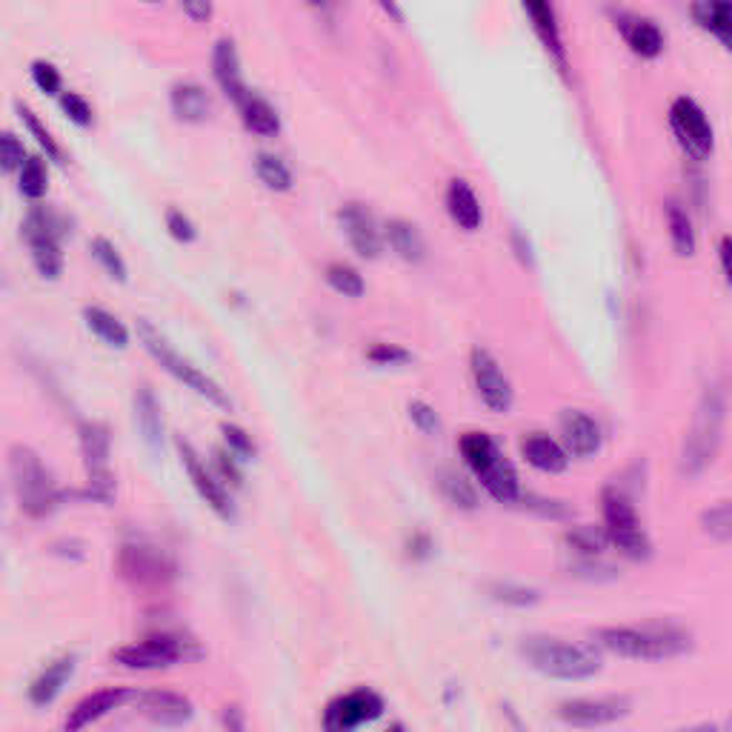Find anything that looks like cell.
Masks as SVG:
<instances>
[{
  "instance_id": "obj_1",
  "label": "cell",
  "mask_w": 732,
  "mask_h": 732,
  "mask_svg": "<svg viewBox=\"0 0 732 732\" xmlns=\"http://www.w3.org/2000/svg\"><path fill=\"white\" fill-rule=\"evenodd\" d=\"M595 644L606 653L630 661H666L684 655L693 639L679 626H601L595 630Z\"/></svg>"
},
{
  "instance_id": "obj_2",
  "label": "cell",
  "mask_w": 732,
  "mask_h": 732,
  "mask_svg": "<svg viewBox=\"0 0 732 732\" xmlns=\"http://www.w3.org/2000/svg\"><path fill=\"white\" fill-rule=\"evenodd\" d=\"M521 655L535 673L555 681H586L601 673V659L593 646L575 644V641L533 635L524 639Z\"/></svg>"
},
{
  "instance_id": "obj_3",
  "label": "cell",
  "mask_w": 732,
  "mask_h": 732,
  "mask_svg": "<svg viewBox=\"0 0 732 732\" xmlns=\"http://www.w3.org/2000/svg\"><path fill=\"white\" fill-rule=\"evenodd\" d=\"M461 458L475 473L486 495L498 504H515L521 498V484L515 466L504 458L493 438L486 433H464L458 441Z\"/></svg>"
},
{
  "instance_id": "obj_4",
  "label": "cell",
  "mask_w": 732,
  "mask_h": 732,
  "mask_svg": "<svg viewBox=\"0 0 732 732\" xmlns=\"http://www.w3.org/2000/svg\"><path fill=\"white\" fill-rule=\"evenodd\" d=\"M726 404L721 389H706L699 404L693 426L686 433L684 453H681V473L695 478L715 461V453L721 446V433H724Z\"/></svg>"
},
{
  "instance_id": "obj_5",
  "label": "cell",
  "mask_w": 732,
  "mask_h": 732,
  "mask_svg": "<svg viewBox=\"0 0 732 732\" xmlns=\"http://www.w3.org/2000/svg\"><path fill=\"white\" fill-rule=\"evenodd\" d=\"M138 338L140 344H144V349H147V353L152 355V358L158 360L175 380H180V384L187 386V389H192L195 395L207 398L209 404L220 406V409H229V406H233V400H229V395L220 389L218 380L209 378L207 373H200L192 360L184 358V355L169 344L167 335L160 333V329H155L147 318H138Z\"/></svg>"
},
{
  "instance_id": "obj_6",
  "label": "cell",
  "mask_w": 732,
  "mask_h": 732,
  "mask_svg": "<svg viewBox=\"0 0 732 732\" xmlns=\"http://www.w3.org/2000/svg\"><path fill=\"white\" fill-rule=\"evenodd\" d=\"M9 473H12V489L20 510L32 518H43L60 504V493L55 486L52 473L29 446H14L9 453Z\"/></svg>"
},
{
  "instance_id": "obj_7",
  "label": "cell",
  "mask_w": 732,
  "mask_h": 732,
  "mask_svg": "<svg viewBox=\"0 0 732 732\" xmlns=\"http://www.w3.org/2000/svg\"><path fill=\"white\" fill-rule=\"evenodd\" d=\"M601 513H604V530L606 535H610V544H613L621 555L633 561L650 558L653 544L646 538L633 501L626 498L621 489L610 486V489H604V495H601Z\"/></svg>"
},
{
  "instance_id": "obj_8",
  "label": "cell",
  "mask_w": 732,
  "mask_h": 732,
  "mask_svg": "<svg viewBox=\"0 0 732 732\" xmlns=\"http://www.w3.org/2000/svg\"><path fill=\"white\" fill-rule=\"evenodd\" d=\"M23 238L32 249L34 269L40 278H60L63 273V253H60V218L47 207L29 209L23 220Z\"/></svg>"
},
{
  "instance_id": "obj_9",
  "label": "cell",
  "mask_w": 732,
  "mask_h": 732,
  "mask_svg": "<svg viewBox=\"0 0 732 732\" xmlns=\"http://www.w3.org/2000/svg\"><path fill=\"white\" fill-rule=\"evenodd\" d=\"M670 129H673L675 140H679V147L684 149L686 158H693L701 164V160L713 155V123H710V118H706L704 107H701L699 100L686 98V95L675 98L673 107H670Z\"/></svg>"
},
{
  "instance_id": "obj_10",
  "label": "cell",
  "mask_w": 732,
  "mask_h": 732,
  "mask_svg": "<svg viewBox=\"0 0 732 732\" xmlns=\"http://www.w3.org/2000/svg\"><path fill=\"white\" fill-rule=\"evenodd\" d=\"M80 453H83V464H87L89 475V498L95 501H112L115 484H112V469H109V429L98 421H87L80 424Z\"/></svg>"
},
{
  "instance_id": "obj_11",
  "label": "cell",
  "mask_w": 732,
  "mask_h": 732,
  "mask_svg": "<svg viewBox=\"0 0 732 732\" xmlns=\"http://www.w3.org/2000/svg\"><path fill=\"white\" fill-rule=\"evenodd\" d=\"M469 369H473V384L481 404L489 413H510L515 400V389L504 369H501L498 360H495V355L484 347H475L473 355H469Z\"/></svg>"
},
{
  "instance_id": "obj_12",
  "label": "cell",
  "mask_w": 732,
  "mask_h": 732,
  "mask_svg": "<svg viewBox=\"0 0 732 732\" xmlns=\"http://www.w3.org/2000/svg\"><path fill=\"white\" fill-rule=\"evenodd\" d=\"M633 710L624 695H606V699H573L558 706V719L575 730H601L615 721L626 719Z\"/></svg>"
},
{
  "instance_id": "obj_13",
  "label": "cell",
  "mask_w": 732,
  "mask_h": 732,
  "mask_svg": "<svg viewBox=\"0 0 732 732\" xmlns=\"http://www.w3.org/2000/svg\"><path fill=\"white\" fill-rule=\"evenodd\" d=\"M184 655H187L184 644L172 635H149V639L115 650L112 659L127 670H160V666L178 664Z\"/></svg>"
},
{
  "instance_id": "obj_14",
  "label": "cell",
  "mask_w": 732,
  "mask_h": 732,
  "mask_svg": "<svg viewBox=\"0 0 732 732\" xmlns=\"http://www.w3.org/2000/svg\"><path fill=\"white\" fill-rule=\"evenodd\" d=\"M178 453H180V461H184V469H187V475L192 478V486L198 489V495L204 498V504H207L215 515H220L224 521L235 518L233 498H229V493L224 489V484H220V481L209 473L207 464L200 461V455L195 453V446L189 444V441L178 438Z\"/></svg>"
},
{
  "instance_id": "obj_15",
  "label": "cell",
  "mask_w": 732,
  "mask_h": 732,
  "mask_svg": "<svg viewBox=\"0 0 732 732\" xmlns=\"http://www.w3.org/2000/svg\"><path fill=\"white\" fill-rule=\"evenodd\" d=\"M120 573L140 586H158L172 578V564L155 546L127 544L120 550Z\"/></svg>"
},
{
  "instance_id": "obj_16",
  "label": "cell",
  "mask_w": 732,
  "mask_h": 732,
  "mask_svg": "<svg viewBox=\"0 0 732 732\" xmlns=\"http://www.w3.org/2000/svg\"><path fill=\"white\" fill-rule=\"evenodd\" d=\"M340 227H344V235H347L349 247L366 260H375L384 249V235H380L378 224H375L373 212L364 207V204H344L338 212Z\"/></svg>"
},
{
  "instance_id": "obj_17",
  "label": "cell",
  "mask_w": 732,
  "mask_h": 732,
  "mask_svg": "<svg viewBox=\"0 0 732 732\" xmlns=\"http://www.w3.org/2000/svg\"><path fill=\"white\" fill-rule=\"evenodd\" d=\"M380 710H384V704H380L378 695L369 693V690H358V693L344 695V699L333 701L327 706L324 726H327V732H353L364 721L378 719Z\"/></svg>"
},
{
  "instance_id": "obj_18",
  "label": "cell",
  "mask_w": 732,
  "mask_h": 732,
  "mask_svg": "<svg viewBox=\"0 0 732 732\" xmlns=\"http://www.w3.org/2000/svg\"><path fill=\"white\" fill-rule=\"evenodd\" d=\"M613 18H615V27H619L621 38L626 40V47L633 49L639 58L653 60L664 52V32H661V27L655 23L653 18L626 12V9L613 12Z\"/></svg>"
},
{
  "instance_id": "obj_19",
  "label": "cell",
  "mask_w": 732,
  "mask_h": 732,
  "mask_svg": "<svg viewBox=\"0 0 732 732\" xmlns=\"http://www.w3.org/2000/svg\"><path fill=\"white\" fill-rule=\"evenodd\" d=\"M561 438H564V449L575 458H593L604 444V433L601 424L586 415L584 409H564L561 413Z\"/></svg>"
},
{
  "instance_id": "obj_20",
  "label": "cell",
  "mask_w": 732,
  "mask_h": 732,
  "mask_svg": "<svg viewBox=\"0 0 732 732\" xmlns=\"http://www.w3.org/2000/svg\"><path fill=\"white\" fill-rule=\"evenodd\" d=\"M129 699H132V693H129V690H123V686H112V690H98V693L87 695V699L75 704V710L69 713L67 726H63V730H67V732H83L87 726H92L95 721L107 719V715L112 713V710H118L120 704H127Z\"/></svg>"
},
{
  "instance_id": "obj_21",
  "label": "cell",
  "mask_w": 732,
  "mask_h": 732,
  "mask_svg": "<svg viewBox=\"0 0 732 732\" xmlns=\"http://www.w3.org/2000/svg\"><path fill=\"white\" fill-rule=\"evenodd\" d=\"M521 455H524L526 464L544 475H558L570 466V453L564 449V444H558L546 433L524 435L521 438Z\"/></svg>"
},
{
  "instance_id": "obj_22",
  "label": "cell",
  "mask_w": 732,
  "mask_h": 732,
  "mask_svg": "<svg viewBox=\"0 0 732 732\" xmlns=\"http://www.w3.org/2000/svg\"><path fill=\"white\" fill-rule=\"evenodd\" d=\"M212 72L218 87L227 92V98H233L235 103L247 98L249 89L244 83V75H240V58L238 49H235L233 38H220L212 49Z\"/></svg>"
},
{
  "instance_id": "obj_23",
  "label": "cell",
  "mask_w": 732,
  "mask_h": 732,
  "mask_svg": "<svg viewBox=\"0 0 732 732\" xmlns=\"http://www.w3.org/2000/svg\"><path fill=\"white\" fill-rule=\"evenodd\" d=\"M446 212H449L455 227H461L464 233H475L484 224V209H481L478 195H475V189L464 178L449 180V187H446Z\"/></svg>"
},
{
  "instance_id": "obj_24",
  "label": "cell",
  "mask_w": 732,
  "mask_h": 732,
  "mask_svg": "<svg viewBox=\"0 0 732 732\" xmlns=\"http://www.w3.org/2000/svg\"><path fill=\"white\" fill-rule=\"evenodd\" d=\"M526 18L533 20V29L538 34V40L544 43V49L550 52V58L558 63L561 69L566 67V47L564 38H561V23H558V12H555L553 3H524Z\"/></svg>"
},
{
  "instance_id": "obj_25",
  "label": "cell",
  "mask_w": 732,
  "mask_h": 732,
  "mask_svg": "<svg viewBox=\"0 0 732 732\" xmlns=\"http://www.w3.org/2000/svg\"><path fill=\"white\" fill-rule=\"evenodd\" d=\"M169 107H172L175 118L184 123H204L212 112V98L195 80H180L169 92Z\"/></svg>"
},
{
  "instance_id": "obj_26",
  "label": "cell",
  "mask_w": 732,
  "mask_h": 732,
  "mask_svg": "<svg viewBox=\"0 0 732 732\" xmlns=\"http://www.w3.org/2000/svg\"><path fill=\"white\" fill-rule=\"evenodd\" d=\"M135 424H138L140 435H144V444L160 453L164 446V418H160V404L155 398V393L149 386H140L135 393Z\"/></svg>"
},
{
  "instance_id": "obj_27",
  "label": "cell",
  "mask_w": 732,
  "mask_h": 732,
  "mask_svg": "<svg viewBox=\"0 0 732 732\" xmlns=\"http://www.w3.org/2000/svg\"><path fill=\"white\" fill-rule=\"evenodd\" d=\"M140 710L164 726H180L192 719V706L187 699H180L175 693H147L140 695Z\"/></svg>"
},
{
  "instance_id": "obj_28",
  "label": "cell",
  "mask_w": 732,
  "mask_h": 732,
  "mask_svg": "<svg viewBox=\"0 0 732 732\" xmlns=\"http://www.w3.org/2000/svg\"><path fill=\"white\" fill-rule=\"evenodd\" d=\"M384 235L398 258L409 260V264H421V260L426 258V240L413 220H406V218L386 220Z\"/></svg>"
},
{
  "instance_id": "obj_29",
  "label": "cell",
  "mask_w": 732,
  "mask_h": 732,
  "mask_svg": "<svg viewBox=\"0 0 732 732\" xmlns=\"http://www.w3.org/2000/svg\"><path fill=\"white\" fill-rule=\"evenodd\" d=\"M72 673H75L72 655L52 661V664L32 681V686H29V699H32V704L34 706L52 704V701L60 695V690L67 686V681L72 679Z\"/></svg>"
},
{
  "instance_id": "obj_30",
  "label": "cell",
  "mask_w": 732,
  "mask_h": 732,
  "mask_svg": "<svg viewBox=\"0 0 732 732\" xmlns=\"http://www.w3.org/2000/svg\"><path fill=\"white\" fill-rule=\"evenodd\" d=\"M666 215V229H670V244H673L675 255L681 258H693L695 249H699V235H695V224L686 212L684 204L679 200H666L664 207Z\"/></svg>"
},
{
  "instance_id": "obj_31",
  "label": "cell",
  "mask_w": 732,
  "mask_h": 732,
  "mask_svg": "<svg viewBox=\"0 0 732 732\" xmlns=\"http://www.w3.org/2000/svg\"><path fill=\"white\" fill-rule=\"evenodd\" d=\"M690 14L701 29L713 32L715 38L732 52V3L730 0H704V3H693Z\"/></svg>"
},
{
  "instance_id": "obj_32",
  "label": "cell",
  "mask_w": 732,
  "mask_h": 732,
  "mask_svg": "<svg viewBox=\"0 0 732 732\" xmlns=\"http://www.w3.org/2000/svg\"><path fill=\"white\" fill-rule=\"evenodd\" d=\"M238 109H240V120H244V127H247L249 132L260 135V138L278 135L280 118H278V112H275V107L269 103V100H264L260 95L249 92L247 98L240 100Z\"/></svg>"
},
{
  "instance_id": "obj_33",
  "label": "cell",
  "mask_w": 732,
  "mask_h": 732,
  "mask_svg": "<svg viewBox=\"0 0 732 732\" xmlns=\"http://www.w3.org/2000/svg\"><path fill=\"white\" fill-rule=\"evenodd\" d=\"M83 320H87V327L98 335L107 347L115 349H127L129 347V329L115 318L112 313L100 307H87L83 309Z\"/></svg>"
},
{
  "instance_id": "obj_34",
  "label": "cell",
  "mask_w": 732,
  "mask_h": 732,
  "mask_svg": "<svg viewBox=\"0 0 732 732\" xmlns=\"http://www.w3.org/2000/svg\"><path fill=\"white\" fill-rule=\"evenodd\" d=\"M255 175L260 184L273 192H289L293 189V169L287 167V160L273 152H258L255 155Z\"/></svg>"
},
{
  "instance_id": "obj_35",
  "label": "cell",
  "mask_w": 732,
  "mask_h": 732,
  "mask_svg": "<svg viewBox=\"0 0 732 732\" xmlns=\"http://www.w3.org/2000/svg\"><path fill=\"white\" fill-rule=\"evenodd\" d=\"M566 544L573 546L581 558L595 561L610 544V535H606V530H595V526H573L566 533Z\"/></svg>"
},
{
  "instance_id": "obj_36",
  "label": "cell",
  "mask_w": 732,
  "mask_h": 732,
  "mask_svg": "<svg viewBox=\"0 0 732 732\" xmlns=\"http://www.w3.org/2000/svg\"><path fill=\"white\" fill-rule=\"evenodd\" d=\"M324 278H327L329 287H333L338 295H344V298H360L366 289L358 269L344 264V260H333L327 267V273H324Z\"/></svg>"
},
{
  "instance_id": "obj_37",
  "label": "cell",
  "mask_w": 732,
  "mask_h": 732,
  "mask_svg": "<svg viewBox=\"0 0 732 732\" xmlns=\"http://www.w3.org/2000/svg\"><path fill=\"white\" fill-rule=\"evenodd\" d=\"M18 189H20V195L29 200H40L43 195H47L49 175H47V167H43V160L27 158V164H23L18 172Z\"/></svg>"
},
{
  "instance_id": "obj_38",
  "label": "cell",
  "mask_w": 732,
  "mask_h": 732,
  "mask_svg": "<svg viewBox=\"0 0 732 732\" xmlns=\"http://www.w3.org/2000/svg\"><path fill=\"white\" fill-rule=\"evenodd\" d=\"M89 249H92L95 260H98L100 267L107 269V275L112 280H118V284H123L127 280V260L120 258L118 247H115L112 240L109 238H92V244H89Z\"/></svg>"
},
{
  "instance_id": "obj_39",
  "label": "cell",
  "mask_w": 732,
  "mask_h": 732,
  "mask_svg": "<svg viewBox=\"0 0 732 732\" xmlns=\"http://www.w3.org/2000/svg\"><path fill=\"white\" fill-rule=\"evenodd\" d=\"M704 533L715 541H732V501H721L701 515Z\"/></svg>"
},
{
  "instance_id": "obj_40",
  "label": "cell",
  "mask_w": 732,
  "mask_h": 732,
  "mask_svg": "<svg viewBox=\"0 0 732 732\" xmlns=\"http://www.w3.org/2000/svg\"><path fill=\"white\" fill-rule=\"evenodd\" d=\"M441 489H444L446 501L461 506V510H475V506H478V493H475V486L466 478H461V475L446 473L444 481H441Z\"/></svg>"
},
{
  "instance_id": "obj_41",
  "label": "cell",
  "mask_w": 732,
  "mask_h": 732,
  "mask_svg": "<svg viewBox=\"0 0 732 732\" xmlns=\"http://www.w3.org/2000/svg\"><path fill=\"white\" fill-rule=\"evenodd\" d=\"M18 112H20V120L27 123V129L34 135V140H38V144H40V149H47V155L52 160H63V152H60V147H58V144H55L52 132H49V129L43 127V123H40L38 115H34L29 107H23V103H18Z\"/></svg>"
},
{
  "instance_id": "obj_42",
  "label": "cell",
  "mask_w": 732,
  "mask_h": 732,
  "mask_svg": "<svg viewBox=\"0 0 732 732\" xmlns=\"http://www.w3.org/2000/svg\"><path fill=\"white\" fill-rule=\"evenodd\" d=\"M489 593H493L495 601L510 606H533L535 601H538V593H535L533 586L521 584H495Z\"/></svg>"
},
{
  "instance_id": "obj_43",
  "label": "cell",
  "mask_w": 732,
  "mask_h": 732,
  "mask_svg": "<svg viewBox=\"0 0 732 732\" xmlns=\"http://www.w3.org/2000/svg\"><path fill=\"white\" fill-rule=\"evenodd\" d=\"M366 358L378 366H398L406 364V360H413V355L406 353L404 347H398V344H384V340H378V344L366 349Z\"/></svg>"
},
{
  "instance_id": "obj_44",
  "label": "cell",
  "mask_w": 732,
  "mask_h": 732,
  "mask_svg": "<svg viewBox=\"0 0 732 732\" xmlns=\"http://www.w3.org/2000/svg\"><path fill=\"white\" fill-rule=\"evenodd\" d=\"M60 109L67 112V118L78 127H89L92 123V107L87 103V98H80L78 92H63L60 95Z\"/></svg>"
},
{
  "instance_id": "obj_45",
  "label": "cell",
  "mask_w": 732,
  "mask_h": 732,
  "mask_svg": "<svg viewBox=\"0 0 732 732\" xmlns=\"http://www.w3.org/2000/svg\"><path fill=\"white\" fill-rule=\"evenodd\" d=\"M164 220H167L169 235H172L175 240H180V244H192V240L198 238V229H195L192 218H189V215L180 212V209L169 207L167 209V218H164Z\"/></svg>"
},
{
  "instance_id": "obj_46",
  "label": "cell",
  "mask_w": 732,
  "mask_h": 732,
  "mask_svg": "<svg viewBox=\"0 0 732 732\" xmlns=\"http://www.w3.org/2000/svg\"><path fill=\"white\" fill-rule=\"evenodd\" d=\"M29 72H32L34 87H38L43 95L60 92V72L52 67V63H49V60H34Z\"/></svg>"
},
{
  "instance_id": "obj_47",
  "label": "cell",
  "mask_w": 732,
  "mask_h": 732,
  "mask_svg": "<svg viewBox=\"0 0 732 732\" xmlns=\"http://www.w3.org/2000/svg\"><path fill=\"white\" fill-rule=\"evenodd\" d=\"M0 160H3V169H7V172H14V169L20 172V167L27 164L23 144H20L12 132H3V138H0Z\"/></svg>"
},
{
  "instance_id": "obj_48",
  "label": "cell",
  "mask_w": 732,
  "mask_h": 732,
  "mask_svg": "<svg viewBox=\"0 0 732 732\" xmlns=\"http://www.w3.org/2000/svg\"><path fill=\"white\" fill-rule=\"evenodd\" d=\"M224 438H227V446H229V455H235V458L247 461L255 455V444L253 438H249L240 426L235 424H224Z\"/></svg>"
},
{
  "instance_id": "obj_49",
  "label": "cell",
  "mask_w": 732,
  "mask_h": 732,
  "mask_svg": "<svg viewBox=\"0 0 732 732\" xmlns=\"http://www.w3.org/2000/svg\"><path fill=\"white\" fill-rule=\"evenodd\" d=\"M409 418H413V424L418 426L421 433H426V435L441 433L438 413H435L433 406L426 404V400H413V404H409Z\"/></svg>"
},
{
  "instance_id": "obj_50",
  "label": "cell",
  "mask_w": 732,
  "mask_h": 732,
  "mask_svg": "<svg viewBox=\"0 0 732 732\" xmlns=\"http://www.w3.org/2000/svg\"><path fill=\"white\" fill-rule=\"evenodd\" d=\"M719 260H721V273H724L726 287L732 289V235H721Z\"/></svg>"
},
{
  "instance_id": "obj_51",
  "label": "cell",
  "mask_w": 732,
  "mask_h": 732,
  "mask_svg": "<svg viewBox=\"0 0 732 732\" xmlns=\"http://www.w3.org/2000/svg\"><path fill=\"white\" fill-rule=\"evenodd\" d=\"M184 14H189V18L195 20H207L209 14H212V7L209 3H184Z\"/></svg>"
},
{
  "instance_id": "obj_52",
  "label": "cell",
  "mask_w": 732,
  "mask_h": 732,
  "mask_svg": "<svg viewBox=\"0 0 732 732\" xmlns=\"http://www.w3.org/2000/svg\"><path fill=\"white\" fill-rule=\"evenodd\" d=\"M409 546H415V553H413L415 558H426V555L433 553V541L426 538V535H415L413 544H409Z\"/></svg>"
},
{
  "instance_id": "obj_53",
  "label": "cell",
  "mask_w": 732,
  "mask_h": 732,
  "mask_svg": "<svg viewBox=\"0 0 732 732\" xmlns=\"http://www.w3.org/2000/svg\"><path fill=\"white\" fill-rule=\"evenodd\" d=\"M675 732H721L715 724H693V726H684V730H675Z\"/></svg>"
},
{
  "instance_id": "obj_54",
  "label": "cell",
  "mask_w": 732,
  "mask_h": 732,
  "mask_svg": "<svg viewBox=\"0 0 732 732\" xmlns=\"http://www.w3.org/2000/svg\"><path fill=\"white\" fill-rule=\"evenodd\" d=\"M380 9H384L386 14H393V18L404 20V14H400V9H398V7H393V3H384V7H380Z\"/></svg>"
},
{
  "instance_id": "obj_55",
  "label": "cell",
  "mask_w": 732,
  "mask_h": 732,
  "mask_svg": "<svg viewBox=\"0 0 732 732\" xmlns=\"http://www.w3.org/2000/svg\"><path fill=\"white\" fill-rule=\"evenodd\" d=\"M724 732H732V715H730V719H726V730Z\"/></svg>"
},
{
  "instance_id": "obj_56",
  "label": "cell",
  "mask_w": 732,
  "mask_h": 732,
  "mask_svg": "<svg viewBox=\"0 0 732 732\" xmlns=\"http://www.w3.org/2000/svg\"><path fill=\"white\" fill-rule=\"evenodd\" d=\"M393 732H404V730H400V726H395V730Z\"/></svg>"
}]
</instances>
